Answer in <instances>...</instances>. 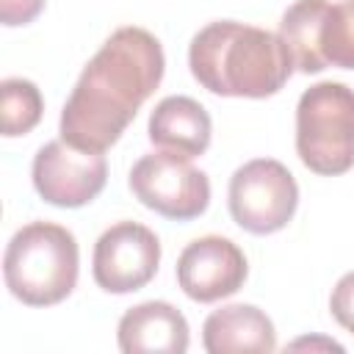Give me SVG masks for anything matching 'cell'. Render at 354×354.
<instances>
[{"instance_id":"obj_9","label":"cell","mask_w":354,"mask_h":354,"mask_svg":"<svg viewBox=\"0 0 354 354\" xmlns=\"http://www.w3.org/2000/svg\"><path fill=\"white\" fill-rule=\"evenodd\" d=\"M249 263L238 243L221 235H202L191 241L177 257V285L199 304H213L238 293L246 282Z\"/></svg>"},{"instance_id":"obj_8","label":"cell","mask_w":354,"mask_h":354,"mask_svg":"<svg viewBox=\"0 0 354 354\" xmlns=\"http://www.w3.org/2000/svg\"><path fill=\"white\" fill-rule=\"evenodd\" d=\"M36 194L55 207H83L100 196L108 180V160L102 152L69 147L64 138L44 144L30 166Z\"/></svg>"},{"instance_id":"obj_15","label":"cell","mask_w":354,"mask_h":354,"mask_svg":"<svg viewBox=\"0 0 354 354\" xmlns=\"http://www.w3.org/2000/svg\"><path fill=\"white\" fill-rule=\"evenodd\" d=\"M318 47L326 66L354 69V0L329 3L318 30Z\"/></svg>"},{"instance_id":"obj_10","label":"cell","mask_w":354,"mask_h":354,"mask_svg":"<svg viewBox=\"0 0 354 354\" xmlns=\"http://www.w3.org/2000/svg\"><path fill=\"white\" fill-rule=\"evenodd\" d=\"M116 343L122 354H185L191 329L174 304L141 301L119 318Z\"/></svg>"},{"instance_id":"obj_3","label":"cell","mask_w":354,"mask_h":354,"mask_svg":"<svg viewBox=\"0 0 354 354\" xmlns=\"http://www.w3.org/2000/svg\"><path fill=\"white\" fill-rule=\"evenodd\" d=\"M80 271L75 235L53 221L19 227L3 254V279L8 293L28 307H53L64 301Z\"/></svg>"},{"instance_id":"obj_18","label":"cell","mask_w":354,"mask_h":354,"mask_svg":"<svg viewBox=\"0 0 354 354\" xmlns=\"http://www.w3.org/2000/svg\"><path fill=\"white\" fill-rule=\"evenodd\" d=\"M285 351H343V346L332 337H299L288 343Z\"/></svg>"},{"instance_id":"obj_7","label":"cell","mask_w":354,"mask_h":354,"mask_svg":"<svg viewBox=\"0 0 354 354\" xmlns=\"http://www.w3.org/2000/svg\"><path fill=\"white\" fill-rule=\"evenodd\" d=\"M160 266L158 235L138 221L111 224L94 243L91 274L105 293H133L141 290Z\"/></svg>"},{"instance_id":"obj_5","label":"cell","mask_w":354,"mask_h":354,"mask_svg":"<svg viewBox=\"0 0 354 354\" xmlns=\"http://www.w3.org/2000/svg\"><path fill=\"white\" fill-rule=\"evenodd\" d=\"M227 205L232 221L252 235H271L288 227L299 207V185L285 163L254 158L230 177Z\"/></svg>"},{"instance_id":"obj_1","label":"cell","mask_w":354,"mask_h":354,"mask_svg":"<svg viewBox=\"0 0 354 354\" xmlns=\"http://www.w3.org/2000/svg\"><path fill=\"white\" fill-rule=\"evenodd\" d=\"M163 69V47L147 28H116L83 66L64 102L61 138L86 152L111 149L160 86Z\"/></svg>"},{"instance_id":"obj_11","label":"cell","mask_w":354,"mask_h":354,"mask_svg":"<svg viewBox=\"0 0 354 354\" xmlns=\"http://www.w3.org/2000/svg\"><path fill=\"white\" fill-rule=\"evenodd\" d=\"M147 133L158 149L191 160V158H199L207 152L210 136H213V122H210V113L205 111V105H199L191 97L174 94V97L160 100L152 108Z\"/></svg>"},{"instance_id":"obj_16","label":"cell","mask_w":354,"mask_h":354,"mask_svg":"<svg viewBox=\"0 0 354 354\" xmlns=\"http://www.w3.org/2000/svg\"><path fill=\"white\" fill-rule=\"evenodd\" d=\"M329 310H332V318L354 335V271L343 274L335 288H332V296H329Z\"/></svg>"},{"instance_id":"obj_14","label":"cell","mask_w":354,"mask_h":354,"mask_svg":"<svg viewBox=\"0 0 354 354\" xmlns=\"http://www.w3.org/2000/svg\"><path fill=\"white\" fill-rule=\"evenodd\" d=\"M44 113V97L33 80L6 77L0 83V133L17 138L30 133Z\"/></svg>"},{"instance_id":"obj_17","label":"cell","mask_w":354,"mask_h":354,"mask_svg":"<svg viewBox=\"0 0 354 354\" xmlns=\"http://www.w3.org/2000/svg\"><path fill=\"white\" fill-rule=\"evenodd\" d=\"M47 0H0V22L6 28H19L33 22Z\"/></svg>"},{"instance_id":"obj_12","label":"cell","mask_w":354,"mask_h":354,"mask_svg":"<svg viewBox=\"0 0 354 354\" xmlns=\"http://www.w3.org/2000/svg\"><path fill=\"white\" fill-rule=\"evenodd\" d=\"M202 346L207 354H271L277 332L260 307L227 304L205 318Z\"/></svg>"},{"instance_id":"obj_2","label":"cell","mask_w":354,"mask_h":354,"mask_svg":"<svg viewBox=\"0 0 354 354\" xmlns=\"http://www.w3.org/2000/svg\"><path fill=\"white\" fill-rule=\"evenodd\" d=\"M188 66L194 80L210 94L246 100L274 97L293 72L277 33L235 19L205 25L191 39Z\"/></svg>"},{"instance_id":"obj_13","label":"cell","mask_w":354,"mask_h":354,"mask_svg":"<svg viewBox=\"0 0 354 354\" xmlns=\"http://www.w3.org/2000/svg\"><path fill=\"white\" fill-rule=\"evenodd\" d=\"M326 6L329 0H296L279 19L277 36L282 39L296 72L315 75L326 69V61L318 47V30H321Z\"/></svg>"},{"instance_id":"obj_4","label":"cell","mask_w":354,"mask_h":354,"mask_svg":"<svg viewBox=\"0 0 354 354\" xmlns=\"http://www.w3.org/2000/svg\"><path fill=\"white\" fill-rule=\"evenodd\" d=\"M296 155L324 177L346 174L354 166V88L321 80L299 97Z\"/></svg>"},{"instance_id":"obj_6","label":"cell","mask_w":354,"mask_h":354,"mask_svg":"<svg viewBox=\"0 0 354 354\" xmlns=\"http://www.w3.org/2000/svg\"><path fill=\"white\" fill-rule=\"evenodd\" d=\"M130 191L133 196L177 221H191L202 216L210 205V180L202 169H196L188 158L171 155V152H149L141 155L138 163L130 169Z\"/></svg>"}]
</instances>
